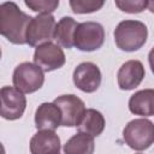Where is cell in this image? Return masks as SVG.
I'll return each instance as SVG.
<instances>
[{
	"label": "cell",
	"instance_id": "cell-4",
	"mask_svg": "<svg viewBox=\"0 0 154 154\" xmlns=\"http://www.w3.org/2000/svg\"><path fill=\"white\" fill-rule=\"evenodd\" d=\"M105 42V29L97 22L79 23L73 34V46L82 52H94Z\"/></svg>",
	"mask_w": 154,
	"mask_h": 154
},
{
	"label": "cell",
	"instance_id": "cell-9",
	"mask_svg": "<svg viewBox=\"0 0 154 154\" xmlns=\"http://www.w3.org/2000/svg\"><path fill=\"white\" fill-rule=\"evenodd\" d=\"M53 103L60 111L63 126L72 128L78 125L85 111V105L78 96L73 94L60 95L54 99Z\"/></svg>",
	"mask_w": 154,
	"mask_h": 154
},
{
	"label": "cell",
	"instance_id": "cell-1",
	"mask_svg": "<svg viewBox=\"0 0 154 154\" xmlns=\"http://www.w3.org/2000/svg\"><path fill=\"white\" fill-rule=\"evenodd\" d=\"M31 18L13 1L0 4V35L13 45H25L26 28Z\"/></svg>",
	"mask_w": 154,
	"mask_h": 154
},
{
	"label": "cell",
	"instance_id": "cell-6",
	"mask_svg": "<svg viewBox=\"0 0 154 154\" xmlns=\"http://www.w3.org/2000/svg\"><path fill=\"white\" fill-rule=\"evenodd\" d=\"M55 24L57 22L53 14H37L32 17L26 28V45L30 47H37L40 45L52 42Z\"/></svg>",
	"mask_w": 154,
	"mask_h": 154
},
{
	"label": "cell",
	"instance_id": "cell-17",
	"mask_svg": "<svg viewBox=\"0 0 154 154\" xmlns=\"http://www.w3.org/2000/svg\"><path fill=\"white\" fill-rule=\"evenodd\" d=\"M94 137L83 132H77L64 144V154H94Z\"/></svg>",
	"mask_w": 154,
	"mask_h": 154
},
{
	"label": "cell",
	"instance_id": "cell-7",
	"mask_svg": "<svg viewBox=\"0 0 154 154\" xmlns=\"http://www.w3.org/2000/svg\"><path fill=\"white\" fill-rule=\"evenodd\" d=\"M26 108L25 95L14 87L0 88V117L6 120L19 119Z\"/></svg>",
	"mask_w": 154,
	"mask_h": 154
},
{
	"label": "cell",
	"instance_id": "cell-16",
	"mask_svg": "<svg viewBox=\"0 0 154 154\" xmlns=\"http://www.w3.org/2000/svg\"><path fill=\"white\" fill-rule=\"evenodd\" d=\"M78 23L72 17H63L57 24L54 29L53 40H55L58 46L64 48L73 47V34Z\"/></svg>",
	"mask_w": 154,
	"mask_h": 154
},
{
	"label": "cell",
	"instance_id": "cell-8",
	"mask_svg": "<svg viewBox=\"0 0 154 154\" xmlns=\"http://www.w3.org/2000/svg\"><path fill=\"white\" fill-rule=\"evenodd\" d=\"M66 57L60 46L54 42H47L36 47L34 52V64L43 72L58 70L65 65Z\"/></svg>",
	"mask_w": 154,
	"mask_h": 154
},
{
	"label": "cell",
	"instance_id": "cell-15",
	"mask_svg": "<svg viewBox=\"0 0 154 154\" xmlns=\"http://www.w3.org/2000/svg\"><path fill=\"white\" fill-rule=\"evenodd\" d=\"M105 117L102 113L94 108H85L84 114L78 123V132H83L91 137H97L105 130Z\"/></svg>",
	"mask_w": 154,
	"mask_h": 154
},
{
	"label": "cell",
	"instance_id": "cell-11",
	"mask_svg": "<svg viewBox=\"0 0 154 154\" xmlns=\"http://www.w3.org/2000/svg\"><path fill=\"white\" fill-rule=\"evenodd\" d=\"M144 75V66L140 60H128L118 70V87L122 90H132L141 84Z\"/></svg>",
	"mask_w": 154,
	"mask_h": 154
},
{
	"label": "cell",
	"instance_id": "cell-5",
	"mask_svg": "<svg viewBox=\"0 0 154 154\" xmlns=\"http://www.w3.org/2000/svg\"><path fill=\"white\" fill-rule=\"evenodd\" d=\"M45 82L43 71L32 63L24 61L16 66L12 75L13 87L23 94H31L41 89Z\"/></svg>",
	"mask_w": 154,
	"mask_h": 154
},
{
	"label": "cell",
	"instance_id": "cell-14",
	"mask_svg": "<svg viewBox=\"0 0 154 154\" xmlns=\"http://www.w3.org/2000/svg\"><path fill=\"white\" fill-rule=\"evenodd\" d=\"M129 109L135 116L152 117L154 114V90L149 88L132 94L129 99Z\"/></svg>",
	"mask_w": 154,
	"mask_h": 154
},
{
	"label": "cell",
	"instance_id": "cell-12",
	"mask_svg": "<svg viewBox=\"0 0 154 154\" xmlns=\"http://www.w3.org/2000/svg\"><path fill=\"white\" fill-rule=\"evenodd\" d=\"M60 148V138L55 131L38 130L30 138L31 154H59Z\"/></svg>",
	"mask_w": 154,
	"mask_h": 154
},
{
	"label": "cell",
	"instance_id": "cell-24",
	"mask_svg": "<svg viewBox=\"0 0 154 154\" xmlns=\"http://www.w3.org/2000/svg\"><path fill=\"white\" fill-rule=\"evenodd\" d=\"M59 154H60V153H59Z\"/></svg>",
	"mask_w": 154,
	"mask_h": 154
},
{
	"label": "cell",
	"instance_id": "cell-3",
	"mask_svg": "<svg viewBox=\"0 0 154 154\" xmlns=\"http://www.w3.org/2000/svg\"><path fill=\"white\" fill-rule=\"evenodd\" d=\"M124 142L134 150L148 149L154 142V125L149 119L138 118L130 120L123 130Z\"/></svg>",
	"mask_w": 154,
	"mask_h": 154
},
{
	"label": "cell",
	"instance_id": "cell-23",
	"mask_svg": "<svg viewBox=\"0 0 154 154\" xmlns=\"http://www.w3.org/2000/svg\"><path fill=\"white\" fill-rule=\"evenodd\" d=\"M136 154H142V153H136Z\"/></svg>",
	"mask_w": 154,
	"mask_h": 154
},
{
	"label": "cell",
	"instance_id": "cell-21",
	"mask_svg": "<svg viewBox=\"0 0 154 154\" xmlns=\"http://www.w3.org/2000/svg\"><path fill=\"white\" fill-rule=\"evenodd\" d=\"M0 154H6V152H5V148H4V144L0 142Z\"/></svg>",
	"mask_w": 154,
	"mask_h": 154
},
{
	"label": "cell",
	"instance_id": "cell-10",
	"mask_svg": "<svg viewBox=\"0 0 154 154\" xmlns=\"http://www.w3.org/2000/svg\"><path fill=\"white\" fill-rule=\"evenodd\" d=\"M73 84L84 93H94L101 84V71L99 66L91 61H84L78 64L72 75Z\"/></svg>",
	"mask_w": 154,
	"mask_h": 154
},
{
	"label": "cell",
	"instance_id": "cell-22",
	"mask_svg": "<svg viewBox=\"0 0 154 154\" xmlns=\"http://www.w3.org/2000/svg\"><path fill=\"white\" fill-rule=\"evenodd\" d=\"M0 59H1V48H0Z\"/></svg>",
	"mask_w": 154,
	"mask_h": 154
},
{
	"label": "cell",
	"instance_id": "cell-18",
	"mask_svg": "<svg viewBox=\"0 0 154 154\" xmlns=\"http://www.w3.org/2000/svg\"><path fill=\"white\" fill-rule=\"evenodd\" d=\"M69 4L72 11L78 14L96 12L105 5L102 0H70Z\"/></svg>",
	"mask_w": 154,
	"mask_h": 154
},
{
	"label": "cell",
	"instance_id": "cell-19",
	"mask_svg": "<svg viewBox=\"0 0 154 154\" xmlns=\"http://www.w3.org/2000/svg\"><path fill=\"white\" fill-rule=\"evenodd\" d=\"M24 4L38 14H52L58 8L59 0H25Z\"/></svg>",
	"mask_w": 154,
	"mask_h": 154
},
{
	"label": "cell",
	"instance_id": "cell-13",
	"mask_svg": "<svg viewBox=\"0 0 154 154\" xmlns=\"http://www.w3.org/2000/svg\"><path fill=\"white\" fill-rule=\"evenodd\" d=\"M61 125V114L53 102H42L35 112V126L37 130L54 131Z\"/></svg>",
	"mask_w": 154,
	"mask_h": 154
},
{
	"label": "cell",
	"instance_id": "cell-20",
	"mask_svg": "<svg viewBox=\"0 0 154 154\" xmlns=\"http://www.w3.org/2000/svg\"><path fill=\"white\" fill-rule=\"evenodd\" d=\"M116 6L126 13H140L152 2L143 0H116Z\"/></svg>",
	"mask_w": 154,
	"mask_h": 154
},
{
	"label": "cell",
	"instance_id": "cell-2",
	"mask_svg": "<svg viewBox=\"0 0 154 154\" xmlns=\"http://www.w3.org/2000/svg\"><path fill=\"white\" fill-rule=\"evenodd\" d=\"M114 42L124 52H135L144 46L148 29L144 23L136 19L122 20L114 29Z\"/></svg>",
	"mask_w": 154,
	"mask_h": 154
}]
</instances>
